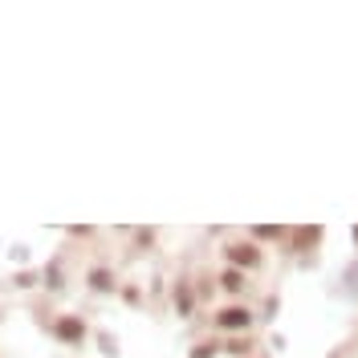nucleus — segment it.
Returning a JSON list of instances; mask_svg holds the SVG:
<instances>
[{"label": "nucleus", "instance_id": "obj_1", "mask_svg": "<svg viewBox=\"0 0 358 358\" xmlns=\"http://www.w3.org/2000/svg\"><path fill=\"white\" fill-rule=\"evenodd\" d=\"M53 334H57L61 342H74V346H82V338H86V326H82V317H57V322H53Z\"/></svg>", "mask_w": 358, "mask_h": 358}, {"label": "nucleus", "instance_id": "obj_2", "mask_svg": "<svg viewBox=\"0 0 358 358\" xmlns=\"http://www.w3.org/2000/svg\"><path fill=\"white\" fill-rule=\"evenodd\" d=\"M216 322H220L224 330H249L253 313H249V310H240V306H228V310H224L220 317H216Z\"/></svg>", "mask_w": 358, "mask_h": 358}, {"label": "nucleus", "instance_id": "obj_3", "mask_svg": "<svg viewBox=\"0 0 358 358\" xmlns=\"http://www.w3.org/2000/svg\"><path fill=\"white\" fill-rule=\"evenodd\" d=\"M228 261H232V265H261V253H257V249H253V244H228Z\"/></svg>", "mask_w": 358, "mask_h": 358}, {"label": "nucleus", "instance_id": "obj_4", "mask_svg": "<svg viewBox=\"0 0 358 358\" xmlns=\"http://www.w3.org/2000/svg\"><path fill=\"white\" fill-rule=\"evenodd\" d=\"M90 285H94L98 293H110V289H114V277H110L106 268H94V273H90Z\"/></svg>", "mask_w": 358, "mask_h": 358}, {"label": "nucleus", "instance_id": "obj_5", "mask_svg": "<svg viewBox=\"0 0 358 358\" xmlns=\"http://www.w3.org/2000/svg\"><path fill=\"white\" fill-rule=\"evenodd\" d=\"M176 310H179V317H187L191 313V289L179 281V289H176Z\"/></svg>", "mask_w": 358, "mask_h": 358}, {"label": "nucleus", "instance_id": "obj_6", "mask_svg": "<svg viewBox=\"0 0 358 358\" xmlns=\"http://www.w3.org/2000/svg\"><path fill=\"white\" fill-rule=\"evenodd\" d=\"M317 236H322V228H317V224H313V228H297V232H293V244H297V249H306V244H313Z\"/></svg>", "mask_w": 358, "mask_h": 358}, {"label": "nucleus", "instance_id": "obj_7", "mask_svg": "<svg viewBox=\"0 0 358 358\" xmlns=\"http://www.w3.org/2000/svg\"><path fill=\"white\" fill-rule=\"evenodd\" d=\"M220 281H224V289H228V293H240V289H244V277H240L236 268H228Z\"/></svg>", "mask_w": 358, "mask_h": 358}, {"label": "nucleus", "instance_id": "obj_8", "mask_svg": "<svg viewBox=\"0 0 358 358\" xmlns=\"http://www.w3.org/2000/svg\"><path fill=\"white\" fill-rule=\"evenodd\" d=\"M253 236H261V240H273V236H285L281 228H273V224H257L253 228Z\"/></svg>", "mask_w": 358, "mask_h": 358}, {"label": "nucleus", "instance_id": "obj_9", "mask_svg": "<svg viewBox=\"0 0 358 358\" xmlns=\"http://www.w3.org/2000/svg\"><path fill=\"white\" fill-rule=\"evenodd\" d=\"M216 350H220L216 342H204V346H196V350H191V358H216Z\"/></svg>", "mask_w": 358, "mask_h": 358}, {"label": "nucleus", "instance_id": "obj_10", "mask_svg": "<svg viewBox=\"0 0 358 358\" xmlns=\"http://www.w3.org/2000/svg\"><path fill=\"white\" fill-rule=\"evenodd\" d=\"M346 281H350V293L358 297V265H350V268H346Z\"/></svg>", "mask_w": 358, "mask_h": 358}, {"label": "nucleus", "instance_id": "obj_11", "mask_svg": "<svg viewBox=\"0 0 358 358\" xmlns=\"http://www.w3.org/2000/svg\"><path fill=\"white\" fill-rule=\"evenodd\" d=\"M57 277H61V273H57V265H49V268H45V281H49V285H53V289H57V285H61V281H57Z\"/></svg>", "mask_w": 358, "mask_h": 358}, {"label": "nucleus", "instance_id": "obj_12", "mask_svg": "<svg viewBox=\"0 0 358 358\" xmlns=\"http://www.w3.org/2000/svg\"><path fill=\"white\" fill-rule=\"evenodd\" d=\"M102 350H106V355H118V346H114V338H110V334H102Z\"/></svg>", "mask_w": 358, "mask_h": 358}, {"label": "nucleus", "instance_id": "obj_13", "mask_svg": "<svg viewBox=\"0 0 358 358\" xmlns=\"http://www.w3.org/2000/svg\"><path fill=\"white\" fill-rule=\"evenodd\" d=\"M355 244H358V228H355Z\"/></svg>", "mask_w": 358, "mask_h": 358}]
</instances>
